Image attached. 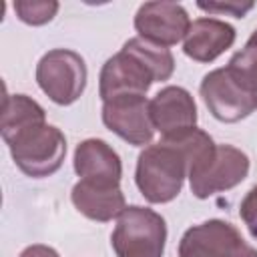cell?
Returning a JSON list of instances; mask_svg holds the SVG:
<instances>
[{
	"label": "cell",
	"instance_id": "3957f363",
	"mask_svg": "<svg viewBox=\"0 0 257 257\" xmlns=\"http://www.w3.org/2000/svg\"><path fill=\"white\" fill-rule=\"evenodd\" d=\"M249 175V157L233 145L207 147L189 169L191 193L197 199H209L243 183Z\"/></svg>",
	"mask_w": 257,
	"mask_h": 257
},
{
	"label": "cell",
	"instance_id": "6da1fadb",
	"mask_svg": "<svg viewBox=\"0 0 257 257\" xmlns=\"http://www.w3.org/2000/svg\"><path fill=\"white\" fill-rule=\"evenodd\" d=\"M211 145L213 139L195 126L181 137L161 139L145 147L135 169V183L141 195L155 205L177 199L193 161Z\"/></svg>",
	"mask_w": 257,
	"mask_h": 257
},
{
	"label": "cell",
	"instance_id": "8fae6325",
	"mask_svg": "<svg viewBox=\"0 0 257 257\" xmlns=\"http://www.w3.org/2000/svg\"><path fill=\"white\" fill-rule=\"evenodd\" d=\"M149 112L155 131L163 139H175L197 126V104L183 86L169 84L149 100Z\"/></svg>",
	"mask_w": 257,
	"mask_h": 257
},
{
	"label": "cell",
	"instance_id": "44dd1931",
	"mask_svg": "<svg viewBox=\"0 0 257 257\" xmlns=\"http://www.w3.org/2000/svg\"><path fill=\"white\" fill-rule=\"evenodd\" d=\"M247 46H253V48H257V28L251 32V36H249V40H247Z\"/></svg>",
	"mask_w": 257,
	"mask_h": 257
},
{
	"label": "cell",
	"instance_id": "7a4b0ae2",
	"mask_svg": "<svg viewBox=\"0 0 257 257\" xmlns=\"http://www.w3.org/2000/svg\"><path fill=\"white\" fill-rule=\"evenodd\" d=\"M175 72V58L169 48L128 38L100 68L98 94L104 100L122 94H147L153 82L169 80Z\"/></svg>",
	"mask_w": 257,
	"mask_h": 257
},
{
	"label": "cell",
	"instance_id": "d6986e66",
	"mask_svg": "<svg viewBox=\"0 0 257 257\" xmlns=\"http://www.w3.org/2000/svg\"><path fill=\"white\" fill-rule=\"evenodd\" d=\"M239 215H241L245 227L249 229L251 237L257 239V185L251 187L247 191V195L243 197V201L239 205Z\"/></svg>",
	"mask_w": 257,
	"mask_h": 257
},
{
	"label": "cell",
	"instance_id": "52a82bcc",
	"mask_svg": "<svg viewBox=\"0 0 257 257\" xmlns=\"http://www.w3.org/2000/svg\"><path fill=\"white\" fill-rule=\"evenodd\" d=\"M179 257H257V249L229 221L209 219L183 233Z\"/></svg>",
	"mask_w": 257,
	"mask_h": 257
},
{
	"label": "cell",
	"instance_id": "30bf717a",
	"mask_svg": "<svg viewBox=\"0 0 257 257\" xmlns=\"http://www.w3.org/2000/svg\"><path fill=\"white\" fill-rule=\"evenodd\" d=\"M191 20L187 10L177 2H145L135 14L139 38L157 46H175L185 40Z\"/></svg>",
	"mask_w": 257,
	"mask_h": 257
},
{
	"label": "cell",
	"instance_id": "7c38bea8",
	"mask_svg": "<svg viewBox=\"0 0 257 257\" xmlns=\"http://www.w3.org/2000/svg\"><path fill=\"white\" fill-rule=\"evenodd\" d=\"M74 173L80 181L98 187H120L122 163L118 153L102 139H84L74 149Z\"/></svg>",
	"mask_w": 257,
	"mask_h": 257
},
{
	"label": "cell",
	"instance_id": "277c9868",
	"mask_svg": "<svg viewBox=\"0 0 257 257\" xmlns=\"http://www.w3.org/2000/svg\"><path fill=\"white\" fill-rule=\"evenodd\" d=\"M14 165L32 179L54 175L66 157L64 133L48 122L34 124L6 141Z\"/></svg>",
	"mask_w": 257,
	"mask_h": 257
},
{
	"label": "cell",
	"instance_id": "e0dca14e",
	"mask_svg": "<svg viewBox=\"0 0 257 257\" xmlns=\"http://www.w3.org/2000/svg\"><path fill=\"white\" fill-rule=\"evenodd\" d=\"M58 8L60 4L56 0H16L14 2L16 16L30 26H42L50 22L56 16Z\"/></svg>",
	"mask_w": 257,
	"mask_h": 257
},
{
	"label": "cell",
	"instance_id": "9a60e30c",
	"mask_svg": "<svg viewBox=\"0 0 257 257\" xmlns=\"http://www.w3.org/2000/svg\"><path fill=\"white\" fill-rule=\"evenodd\" d=\"M46 122L44 108L26 94H6L2 104V139L4 143L14 135Z\"/></svg>",
	"mask_w": 257,
	"mask_h": 257
},
{
	"label": "cell",
	"instance_id": "ffe728a7",
	"mask_svg": "<svg viewBox=\"0 0 257 257\" xmlns=\"http://www.w3.org/2000/svg\"><path fill=\"white\" fill-rule=\"evenodd\" d=\"M18 257H60V255L56 249L48 245H28L26 249H22Z\"/></svg>",
	"mask_w": 257,
	"mask_h": 257
},
{
	"label": "cell",
	"instance_id": "ba28073f",
	"mask_svg": "<svg viewBox=\"0 0 257 257\" xmlns=\"http://www.w3.org/2000/svg\"><path fill=\"white\" fill-rule=\"evenodd\" d=\"M100 116L110 133H114L133 147L151 145L155 137L149 100L145 94H122L108 98L102 102Z\"/></svg>",
	"mask_w": 257,
	"mask_h": 257
},
{
	"label": "cell",
	"instance_id": "5bb4252c",
	"mask_svg": "<svg viewBox=\"0 0 257 257\" xmlns=\"http://www.w3.org/2000/svg\"><path fill=\"white\" fill-rule=\"evenodd\" d=\"M70 201L80 215L98 223L112 221L126 209L120 187H98L80 179L70 191Z\"/></svg>",
	"mask_w": 257,
	"mask_h": 257
},
{
	"label": "cell",
	"instance_id": "5b68a950",
	"mask_svg": "<svg viewBox=\"0 0 257 257\" xmlns=\"http://www.w3.org/2000/svg\"><path fill=\"white\" fill-rule=\"evenodd\" d=\"M167 243L165 219L143 205H128L110 235L116 257H163Z\"/></svg>",
	"mask_w": 257,
	"mask_h": 257
},
{
	"label": "cell",
	"instance_id": "8992f818",
	"mask_svg": "<svg viewBox=\"0 0 257 257\" xmlns=\"http://www.w3.org/2000/svg\"><path fill=\"white\" fill-rule=\"evenodd\" d=\"M86 76L84 58L70 48H52L36 64L40 90L60 106H68L80 98L86 88Z\"/></svg>",
	"mask_w": 257,
	"mask_h": 257
},
{
	"label": "cell",
	"instance_id": "ac0fdd59",
	"mask_svg": "<svg viewBox=\"0 0 257 257\" xmlns=\"http://www.w3.org/2000/svg\"><path fill=\"white\" fill-rule=\"evenodd\" d=\"M197 6L209 14H229L233 18H243L249 10L255 8V2H197Z\"/></svg>",
	"mask_w": 257,
	"mask_h": 257
},
{
	"label": "cell",
	"instance_id": "4fadbf2b",
	"mask_svg": "<svg viewBox=\"0 0 257 257\" xmlns=\"http://www.w3.org/2000/svg\"><path fill=\"white\" fill-rule=\"evenodd\" d=\"M235 38L237 32L229 22L203 16L191 22L183 40V52L195 62H213L233 46Z\"/></svg>",
	"mask_w": 257,
	"mask_h": 257
},
{
	"label": "cell",
	"instance_id": "2e32d148",
	"mask_svg": "<svg viewBox=\"0 0 257 257\" xmlns=\"http://www.w3.org/2000/svg\"><path fill=\"white\" fill-rule=\"evenodd\" d=\"M225 68L243 90L257 96V48L245 44V48L231 56Z\"/></svg>",
	"mask_w": 257,
	"mask_h": 257
},
{
	"label": "cell",
	"instance_id": "9c48e42d",
	"mask_svg": "<svg viewBox=\"0 0 257 257\" xmlns=\"http://www.w3.org/2000/svg\"><path fill=\"white\" fill-rule=\"evenodd\" d=\"M199 92L209 112L221 122H239L257 108V96L243 90L229 76L225 66L207 72Z\"/></svg>",
	"mask_w": 257,
	"mask_h": 257
}]
</instances>
